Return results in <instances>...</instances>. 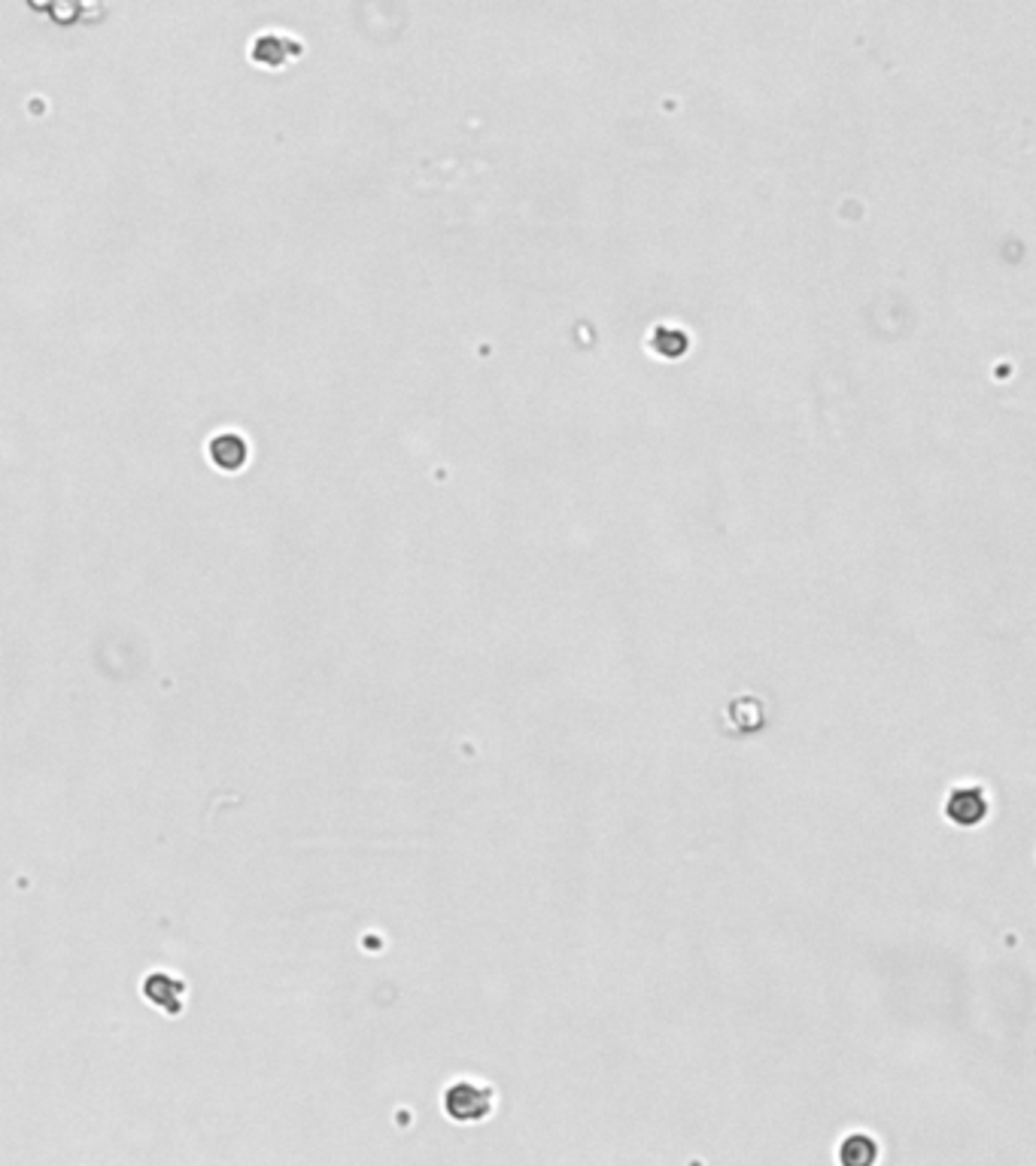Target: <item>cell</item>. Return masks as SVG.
Returning a JSON list of instances; mask_svg holds the SVG:
<instances>
[{"instance_id":"obj_2","label":"cell","mask_w":1036,"mask_h":1166,"mask_svg":"<svg viewBox=\"0 0 1036 1166\" xmlns=\"http://www.w3.org/2000/svg\"><path fill=\"white\" fill-rule=\"evenodd\" d=\"M211 459L222 471H241L249 459V447L238 432H222L211 441Z\"/></svg>"},{"instance_id":"obj_3","label":"cell","mask_w":1036,"mask_h":1166,"mask_svg":"<svg viewBox=\"0 0 1036 1166\" xmlns=\"http://www.w3.org/2000/svg\"><path fill=\"white\" fill-rule=\"evenodd\" d=\"M948 814H951L954 823H961V817H964V827L978 823L985 817V796L978 790H957L948 802Z\"/></svg>"},{"instance_id":"obj_4","label":"cell","mask_w":1036,"mask_h":1166,"mask_svg":"<svg viewBox=\"0 0 1036 1166\" xmlns=\"http://www.w3.org/2000/svg\"><path fill=\"white\" fill-rule=\"evenodd\" d=\"M292 52H299V43H283L280 37H259L256 46H252V59L271 64V67L283 64V59L292 56Z\"/></svg>"},{"instance_id":"obj_1","label":"cell","mask_w":1036,"mask_h":1166,"mask_svg":"<svg viewBox=\"0 0 1036 1166\" xmlns=\"http://www.w3.org/2000/svg\"><path fill=\"white\" fill-rule=\"evenodd\" d=\"M492 1108V1091L475 1081H459L447 1091V1112L457 1121H481Z\"/></svg>"}]
</instances>
